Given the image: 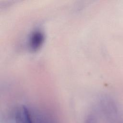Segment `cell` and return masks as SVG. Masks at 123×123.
<instances>
[{
    "instance_id": "cell-1",
    "label": "cell",
    "mask_w": 123,
    "mask_h": 123,
    "mask_svg": "<svg viewBox=\"0 0 123 123\" xmlns=\"http://www.w3.org/2000/svg\"><path fill=\"white\" fill-rule=\"evenodd\" d=\"M98 110L106 120L112 122L116 121L119 116V108L116 102L111 98L104 97L98 103Z\"/></svg>"
},
{
    "instance_id": "cell-2",
    "label": "cell",
    "mask_w": 123,
    "mask_h": 123,
    "mask_svg": "<svg viewBox=\"0 0 123 123\" xmlns=\"http://www.w3.org/2000/svg\"><path fill=\"white\" fill-rule=\"evenodd\" d=\"M45 40V35L40 29H35L30 34L28 39V47L30 50L36 51L43 45Z\"/></svg>"
},
{
    "instance_id": "cell-3",
    "label": "cell",
    "mask_w": 123,
    "mask_h": 123,
    "mask_svg": "<svg viewBox=\"0 0 123 123\" xmlns=\"http://www.w3.org/2000/svg\"><path fill=\"white\" fill-rule=\"evenodd\" d=\"M85 123H98L96 117L93 114L89 115L86 118Z\"/></svg>"
},
{
    "instance_id": "cell-4",
    "label": "cell",
    "mask_w": 123,
    "mask_h": 123,
    "mask_svg": "<svg viewBox=\"0 0 123 123\" xmlns=\"http://www.w3.org/2000/svg\"><path fill=\"white\" fill-rule=\"evenodd\" d=\"M110 123H123V122L121 121H118V120L117 121V120H116V121H114L111 122Z\"/></svg>"
}]
</instances>
